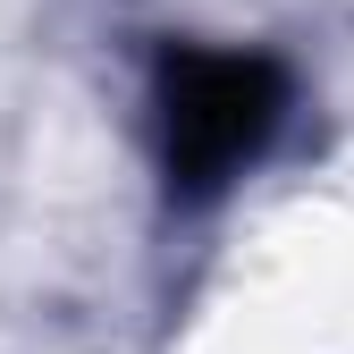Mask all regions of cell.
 Segmentation results:
<instances>
[{
    "mask_svg": "<svg viewBox=\"0 0 354 354\" xmlns=\"http://www.w3.org/2000/svg\"><path fill=\"white\" fill-rule=\"evenodd\" d=\"M287 118V76L261 51H169L160 59V169L169 194L211 203Z\"/></svg>",
    "mask_w": 354,
    "mask_h": 354,
    "instance_id": "1",
    "label": "cell"
}]
</instances>
